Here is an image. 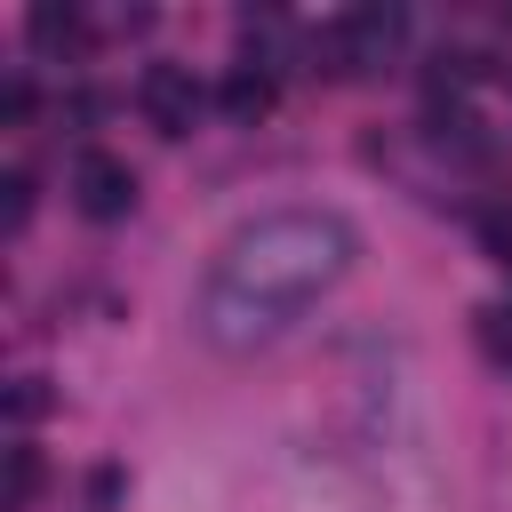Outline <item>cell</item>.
Here are the masks:
<instances>
[{"instance_id": "6da1fadb", "label": "cell", "mask_w": 512, "mask_h": 512, "mask_svg": "<svg viewBox=\"0 0 512 512\" xmlns=\"http://www.w3.org/2000/svg\"><path fill=\"white\" fill-rule=\"evenodd\" d=\"M352 256L360 240L336 208H272L216 248L192 320L216 352H264L352 272Z\"/></svg>"}, {"instance_id": "7a4b0ae2", "label": "cell", "mask_w": 512, "mask_h": 512, "mask_svg": "<svg viewBox=\"0 0 512 512\" xmlns=\"http://www.w3.org/2000/svg\"><path fill=\"white\" fill-rule=\"evenodd\" d=\"M400 40H408V16L400 8H352V16H336L312 40V56H328V72H368V64H392Z\"/></svg>"}, {"instance_id": "3957f363", "label": "cell", "mask_w": 512, "mask_h": 512, "mask_svg": "<svg viewBox=\"0 0 512 512\" xmlns=\"http://www.w3.org/2000/svg\"><path fill=\"white\" fill-rule=\"evenodd\" d=\"M72 208H80L88 224L128 216V208H136V168H128L120 152H80V160H72Z\"/></svg>"}, {"instance_id": "277c9868", "label": "cell", "mask_w": 512, "mask_h": 512, "mask_svg": "<svg viewBox=\"0 0 512 512\" xmlns=\"http://www.w3.org/2000/svg\"><path fill=\"white\" fill-rule=\"evenodd\" d=\"M136 104H144V120H152L160 136H192V120H200V88H192L184 64H144Z\"/></svg>"}, {"instance_id": "5b68a950", "label": "cell", "mask_w": 512, "mask_h": 512, "mask_svg": "<svg viewBox=\"0 0 512 512\" xmlns=\"http://www.w3.org/2000/svg\"><path fill=\"white\" fill-rule=\"evenodd\" d=\"M272 104H280V88H272V72H264V64H232V72H224V88H216V112H224L232 128L272 120Z\"/></svg>"}, {"instance_id": "8992f818", "label": "cell", "mask_w": 512, "mask_h": 512, "mask_svg": "<svg viewBox=\"0 0 512 512\" xmlns=\"http://www.w3.org/2000/svg\"><path fill=\"white\" fill-rule=\"evenodd\" d=\"M32 48L40 56H88V16L64 8V0H40L32 8Z\"/></svg>"}, {"instance_id": "52a82bcc", "label": "cell", "mask_w": 512, "mask_h": 512, "mask_svg": "<svg viewBox=\"0 0 512 512\" xmlns=\"http://www.w3.org/2000/svg\"><path fill=\"white\" fill-rule=\"evenodd\" d=\"M32 488H40V456L16 440V448H8V504L24 512V504H32Z\"/></svg>"}, {"instance_id": "ba28073f", "label": "cell", "mask_w": 512, "mask_h": 512, "mask_svg": "<svg viewBox=\"0 0 512 512\" xmlns=\"http://www.w3.org/2000/svg\"><path fill=\"white\" fill-rule=\"evenodd\" d=\"M0 192H8V200H0V224H8V232H24V216H32V176H24V168H8V184H0Z\"/></svg>"}, {"instance_id": "9c48e42d", "label": "cell", "mask_w": 512, "mask_h": 512, "mask_svg": "<svg viewBox=\"0 0 512 512\" xmlns=\"http://www.w3.org/2000/svg\"><path fill=\"white\" fill-rule=\"evenodd\" d=\"M480 344H488L496 360H512V304H488V312H480Z\"/></svg>"}, {"instance_id": "30bf717a", "label": "cell", "mask_w": 512, "mask_h": 512, "mask_svg": "<svg viewBox=\"0 0 512 512\" xmlns=\"http://www.w3.org/2000/svg\"><path fill=\"white\" fill-rule=\"evenodd\" d=\"M40 408H48V392H40V376H24V384L8 392V416H16V432H24V424H32Z\"/></svg>"}, {"instance_id": "8fae6325", "label": "cell", "mask_w": 512, "mask_h": 512, "mask_svg": "<svg viewBox=\"0 0 512 512\" xmlns=\"http://www.w3.org/2000/svg\"><path fill=\"white\" fill-rule=\"evenodd\" d=\"M0 112L24 120V112H32V80H8V88H0Z\"/></svg>"}]
</instances>
